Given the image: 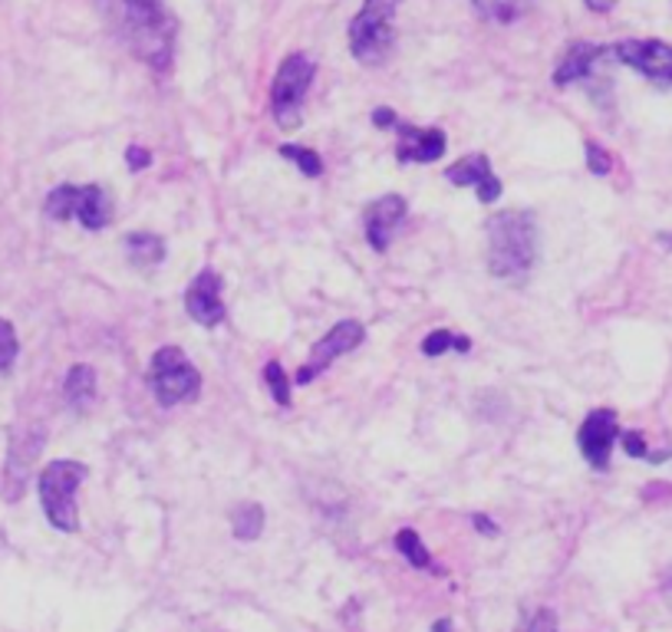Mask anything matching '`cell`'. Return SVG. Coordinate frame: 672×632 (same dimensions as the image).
Returning <instances> with one entry per match:
<instances>
[{
    "label": "cell",
    "instance_id": "1",
    "mask_svg": "<svg viewBox=\"0 0 672 632\" xmlns=\"http://www.w3.org/2000/svg\"><path fill=\"white\" fill-rule=\"evenodd\" d=\"M110 17L138 60L155 70H168L175 20L162 0H110Z\"/></svg>",
    "mask_w": 672,
    "mask_h": 632
},
{
    "label": "cell",
    "instance_id": "2",
    "mask_svg": "<svg viewBox=\"0 0 672 632\" xmlns=\"http://www.w3.org/2000/svg\"><path fill=\"white\" fill-rule=\"evenodd\" d=\"M538 260V218L531 211H498L488 218V270L492 277L511 280Z\"/></svg>",
    "mask_w": 672,
    "mask_h": 632
},
{
    "label": "cell",
    "instance_id": "3",
    "mask_svg": "<svg viewBox=\"0 0 672 632\" xmlns=\"http://www.w3.org/2000/svg\"><path fill=\"white\" fill-rule=\"evenodd\" d=\"M86 478V465L83 462H70V458H60V462H50L43 472H40V501H43V514L46 520L63 530V533H73L80 527V514H76V491Z\"/></svg>",
    "mask_w": 672,
    "mask_h": 632
},
{
    "label": "cell",
    "instance_id": "4",
    "mask_svg": "<svg viewBox=\"0 0 672 632\" xmlns=\"http://www.w3.org/2000/svg\"><path fill=\"white\" fill-rule=\"evenodd\" d=\"M396 10L400 0H363V10L350 23V50L360 63H383L396 40Z\"/></svg>",
    "mask_w": 672,
    "mask_h": 632
},
{
    "label": "cell",
    "instance_id": "5",
    "mask_svg": "<svg viewBox=\"0 0 672 632\" xmlns=\"http://www.w3.org/2000/svg\"><path fill=\"white\" fill-rule=\"evenodd\" d=\"M43 211L53 221L76 218L86 231H103L113 221V198L103 185H60L50 191Z\"/></svg>",
    "mask_w": 672,
    "mask_h": 632
},
{
    "label": "cell",
    "instance_id": "6",
    "mask_svg": "<svg viewBox=\"0 0 672 632\" xmlns=\"http://www.w3.org/2000/svg\"><path fill=\"white\" fill-rule=\"evenodd\" d=\"M148 385L158 405L172 408L178 402H192L201 392V373L178 346H162L148 363Z\"/></svg>",
    "mask_w": 672,
    "mask_h": 632
},
{
    "label": "cell",
    "instance_id": "7",
    "mask_svg": "<svg viewBox=\"0 0 672 632\" xmlns=\"http://www.w3.org/2000/svg\"><path fill=\"white\" fill-rule=\"evenodd\" d=\"M313 76H317V63L307 53H290L277 66V76H273V86H270V110H273L277 126H300V106H303V96H307Z\"/></svg>",
    "mask_w": 672,
    "mask_h": 632
},
{
    "label": "cell",
    "instance_id": "8",
    "mask_svg": "<svg viewBox=\"0 0 672 632\" xmlns=\"http://www.w3.org/2000/svg\"><path fill=\"white\" fill-rule=\"evenodd\" d=\"M43 428H13L10 432V452H7V465H3V498L17 501L27 488V475L43 448Z\"/></svg>",
    "mask_w": 672,
    "mask_h": 632
},
{
    "label": "cell",
    "instance_id": "9",
    "mask_svg": "<svg viewBox=\"0 0 672 632\" xmlns=\"http://www.w3.org/2000/svg\"><path fill=\"white\" fill-rule=\"evenodd\" d=\"M617 435H620V422H617L613 408H597L583 418V425L577 432V445L590 468H597V472L610 468V452H613Z\"/></svg>",
    "mask_w": 672,
    "mask_h": 632
},
{
    "label": "cell",
    "instance_id": "10",
    "mask_svg": "<svg viewBox=\"0 0 672 632\" xmlns=\"http://www.w3.org/2000/svg\"><path fill=\"white\" fill-rule=\"evenodd\" d=\"M620 63L640 70L647 80L672 86V46L663 40H627L610 50Z\"/></svg>",
    "mask_w": 672,
    "mask_h": 632
},
{
    "label": "cell",
    "instance_id": "11",
    "mask_svg": "<svg viewBox=\"0 0 672 632\" xmlns=\"http://www.w3.org/2000/svg\"><path fill=\"white\" fill-rule=\"evenodd\" d=\"M366 340V330H363V323H356V320H343V323H337L320 343H313V356H310V363L297 373V382L300 385H307V382H313L337 356H347V353H353L360 343Z\"/></svg>",
    "mask_w": 672,
    "mask_h": 632
},
{
    "label": "cell",
    "instance_id": "12",
    "mask_svg": "<svg viewBox=\"0 0 672 632\" xmlns=\"http://www.w3.org/2000/svg\"><path fill=\"white\" fill-rule=\"evenodd\" d=\"M445 178H448L452 185H458V188H475L482 205H495V201L502 198V182H498V175L492 172L488 155H482V152L465 155L462 162L448 165V168H445Z\"/></svg>",
    "mask_w": 672,
    "mask_h": 632
},
{
    "label": "cell",
    "instance_id": "13",
    "mask_svg": "<svg viewBox=\"0 0 672 632\" xmlns=\"http://www.w3.org/2000/svg\"><path fill=\"white\" fill-rule=\"evenodd\" d=\"M185 310L195 323L201 327H218L225 320V300H221V277L215 270H201L188 293H185Z\"/></svg>",
    "mask_w": 672,
    "mask_h": 632
},
{
    "label": "cell",
    "instance_id": "14",
    "mask_svg": "<svg viewBox=\"0 0 672 632\" xmlns=\"http://www.w3.org/2000/svg\"><path fill=\"white\" fill-rule=\"evenodd\" d=\"M405 211H409V205L400 195H383L363 211V225H366V238H370L373 251L383 253L390 248L393 235L400 231V225L405 221Z\"/></svg>",
    "mask_w": 672,
    "mask_h": 632
},
{
    "label": "cell",
    "instance_id": "15",
    "mask_svg": "<svg viewBox=\"0 0 672 632\" xmlns=\"http://www.w3.org/2000/svg\"><path fill=\"white\" fill-rule=\"evenodd\" d=\"M396 158L409 165V162H418V165H428L435 158L445 155V132L435 126L428 128H412V126H396Z\"/></svg>",
    "mask_w": 672,
    "mask_h": 632
},
{
    "label": "cell",
    "instance_id": "16",
    "mask_svg": "<svg viewBox=\"0 0 672 632\" xmlns=\"http://www.w3.org/2000/svg\"><path fill=\"white\" fill-rule=\"evenodd\" d=\"M607 53H610V50L593 46V43H573V46L564 53V60L557 63V70H554V83H557V86H570V83L590 80L593 70H597V63H600Z\"/></svg>",
    "mask_w": 672,
    "mask_h": 632
},
{
    "label": "cell",
    "instance_id": "17",
    "mask_svg": "<svg viewBox=\"0 0 672 632\" xmlns=\"http://www.w3.org/2000/svg\"><path fill=\"white\" fill-rule=\"evenodd\" d=\"M63 395H66V402L73 408L86 412L93 405V398H96V373H93V366H73L66 373V382H63Z\"/></svg>",
    "mask_w": 672,
    "mask_h": 632
},
{
    "label": "cell",
    "instance_id": "18",
    "mask_svg": "<svg viewBox=\"0 0 672 632\" xmlns=\"http://www.w3.org/2000/svg\"><path fill=\"white\" fill-rule=\"evenodd\" d=\"M472 7L488 23H515L535 7V0H472Z\"/></svg>",
    "mask_w": 672,
    "mask_h": 632
},
{
    "label": "cell",
    "instance_id": "19",
    "mask_svg": "<svg viewBox=\"0 0 672 632\" xmlns=\"http://www.w3.org/2000/svg\"><path fill=\"white\" fill-rule=\"evenodd\" d=\"M126 257L133 260L135 267H155L165 260V241L158 235H145V231H135L126 238Z\"/></svg>",
    "mask_w": 672,
    "mask_h": 632
},
{
    "label": "cell",
    "instance_id": "20",
    "mask_svg": "<svg viewBox=\"0 0 672 632\" xmlns=\"http://www.w3.org/2000/svg\"><path fill=\"white\" fill-rule=\"evenodd\" d=\"M231 527H235L238 540H258L261 530H265V507L255 505V501L238 505L235 514H231Z\"/></svg>",
    "mask_w": 672,
    "mask_h": 632
},
{
    "label": "cell",
    "instance_id": "21",
    "mask_svg": "<svg viewBox=\"0 0 672 632\" xmlns=\"http://www.w3.org/2000/svg\"><path fill=\"white\" fill-rule=\"evenodd\" d=\"M448 350L468 353V350H472V340H468V336H455V333H448V330H435V333H428V336L422 340V353H425V356H442V353H448Z\"/></svg>",
    "mask_w": 672,
    "mask_h": 632
},
{
    "label": "cell",
    "instance_id": "22",
    "mask_svg": "<svg viewBox=\"0 0 672 632\" xmlns=\"http://www.w3.org/2000/svg\"><path fill=\"white\" fill-rule=\"evenodd\" d=\"M396 547H400V553H403L412 567H418V570H435V567H432V557H428V550H425V543H422V537H418L415 530H400V533H396Z\"/></svg>",
    "mask_w": 672,
    "mask_h": 632
},
{
    "label": "cell",
    "instance_id": "23",
    "mask_svg": "<svg viewBox=\"0 0 672 632\" xmlns=\"http://www.w3.org/2000/svg\"><path fill=\"white\" fill-rule=\"evenodd\" d=\"M280 158H290L307 178H320L323 175V162L313 148L307 145H280Z\"/></svg>",
    "mask_w": 672,
    "mask_h": 632
},
{
    "label": "cell",
    "instance_id": "24",
    "mask_svg": "<svg viewBox=\"0 0 672 632\" xmlns=\"http://www.w3.org/2000/svg\"><path fill=\"white\" fill-rule=\"evenodd\" d=\"M265 382H268L270 395L277 405H290V382L283 376V366L280 363H268L265 366Z\"/></svg>",
    "mask_w": 672,
    "mask_h": 632
},
{
    "label": "cell",
    "instance_id": "25",
    "mask_svg": "<svg viewBox=\"0 0 672 632\" xmlns=\"http://www.w3.org/2000/svg\"><path fill=\"white\" fill-rule=\"evenodd\" d=\"M17 360V333L7 320H0V370H10Z\"/></svg>",
    "mask_w": 672,
    "mask_h": 632
},
{
    "label": "cell",
    "instance_id": "26",
    "mask_svg": "<svg viewBox=\"0 0 672 632\" xmlns=\"http://www.w3.org/2000/svg\"><path fill=\"white\" fill-rule=\"evenodd\" d=\"M587 168H590L593 175H610V168H613L610 152L600 148L597 142H587Z\"/></svg>",
    "mask_w": 672,
    "mask_h": 632
},
{
    "label": "cell",
    "instance_id": "27",
    "mask_svg": "<svg viewBox=\"0 0 672 632\" xmlns=\"http://www.w3.org/2000/svg\"><path fill=\"white\" fill-rule=\"evenodd\" d=\"M518 632H557V617L550 610H535Z\"/></svg>",
    "mask_w": 672,
    "mask_h": 632
},
{
    "label": "cell",
    "instance_id": "28",
    "mask_svg": "<svg viewBox=\"0 0 672 632\" xmlns=\"http://www.w3.org/2000/svg\"><path fill=\"white\" fill-rule=\"evenodd\" d=\"M623 448H627V455H633V458H650L647 438H643L640 432H623Z\"/></svg>",
    "mask_w": 672,
    "mask_h": 632
},
{
    "label": "cell",
    "instance_id": "29",
    "mask_svg": "<svg viewBox=\"0 0 672 632\" xmlns=\"http://www.w3.org/2000/svg\"><path fill=\"white\" fill-rule=\"evenodd\" d=\"M126 162H130L133 172H142V168L152 165V152H145L142 145H130V148H126Z\"/></svg>",
    "mask_w": 672,
    "mask_h": 632
},
{
    "label": "cell",
    "instance_id": "30",
    "mask_svg": "<svg viewBox=\"0 0 672 632\" xmlns=\"http://www.w3.org/2000/svg\"><path fill=\"white\" fill-rule=\"evenodd\" d=\"M472 524H475V527H478L485 537H495V533H498V524H495V520H488L485 514H475V517H472Z\"/></svg>",
    "mask_w": 672,
    "mask_h": 632
},
{
    "label": "cell",
    "instance_id": "31",
    "mask_svg": "<svg viewBox=\"0 0 672 632\" xmlns=\"http://www.w3.org/2000/svg\"><path fill=\"white\" fill-rule=\"evenodd\" d=\"M373 123H376V126H400L396 113H393V110H386V106L373 113Z\"/></svg>",
    "mask_w": 672,
    "mask_h": 632
},
{
    "label": "cell",
    "instance_id": "32",
    "mask_svg": "<svg viewBox=\"0 0 672 632\" xmlns=\"http://www.w3.org/2000/svg\"><path fill=\"white\" fill-rule=\"evenodd\" d=\"M613 3H617V0H587V7H590V10H597V13H607Z\"/></svg>",
    "mask_w": 672,
    "mask_h": 632
},
{
    "label": "cell",
    "instance_id": "33",
    "mask_svg": "<svg viewBox=\"0 0 672 632\" xmlns=\"http://www.w3.org/2000/svg\"><path fill=\"white\" fill-rule=\"evenodd\" d=\"M663 593H666V600H670V603H672V577H670V580H666V583H663Z\"/></svg>",
    "mask_w": 672,
    "mask_h": 632
},
{
    "label": "cell",
    "instance_id": "34",
    "mask_svg": "<svg viewBox=\"0 0 672 632\" xmlns=\"http://www.w3.org/2000/svg\"><path fill=\"white\" fill-rule=\"evenodd\" d=\"M452 630V623H435V632H448Z\"/></svg>",
    "mask_w": 672,
    "mask_h": 632
}]
</instances>
